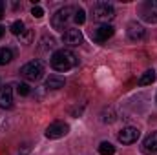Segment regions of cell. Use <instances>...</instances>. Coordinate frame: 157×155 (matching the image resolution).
Instances as JSON below:
<instances>
[{
  "label": "cell",
  "instance_id": "obj_1",
  "mask_svg": "<svg viewBox=\"0 0 157 155\" xmlns=\"http://www.w3.org/2000/svg\"><path fill=\"white\" fill-rule=\"evenodd\" d=\"M77 64H78V59L70 49H57L53 53V57H51V68L55 71H60V73L75 68Z\"/></svg>",
  "mask_w": 157,
  "mask_h": 155
},
{
  "label": "cell",
  "instance_id": "obj_2",
  "mask_svg": "<svg viewBox=\"0 0 157 155\" xmlns=\"http://www.w3.org/2000/svg\"><path fill=\"white\" fill-rule=\"evenodd\" d=\"M73 17H75V9H73V7H70V6L60 7V9L55 11V15L51 17V26H53V29H57V31H64L66 26L71 22Z\"/></svg>",
  "mask_w": 157,
  "mask_h": 155
},
{
  "label": "cell",
  "instance_id": "obj_3",
  "mask_svg": "<svg viewBox=\"0 0 157 155\" xmlns=\"http://www.w3.org/2000/svg\"><path fill=\"white\" fill-rule=\"evenodd\" d=\"M20 75L26 78V80H31V82H37L44 77V62L42 60H31L28 64H24L20 68Z\"/></svg>",
  "mask_w": 157,
  "mask_h": 155
},
{
  "label": "cell",
  "instance_id": "obj_4",
  "mask_svg": "<svg viewBox=\"0 0 157 155\" xmlns=\"http://www.w3.org/2000/svg\"><path fill=\"white\" fill-rule=\"evenodd\" d=\"M113 17H115V9H113L112 4H108V2H97L93 6V18L97 22L108 24Z\"/></svg>",
  "mask_w": 157,
  "mask_h": 155
},
{
  "label": "cell",
  "instance_id": "obj_5",
  "mask_svg": "<svg viewBox=\"0 0 157 155\" xmlns=\"http://www.w3.org/2000/svg\"><path fill=\"white\" fill-rule=\"evenodd\" d=\"M113 33H115V28L113 26L101 24V26H97V28L91 29V39L95 40V42H106L110 37H113Z\"/></svg>",
  "mask_w": 157,
  "mask_h": 155
},
{
  "label": "cell",
  "instance_id": "obj_6",
  "mask_svg": "<svg viewBox=\"0 0 157 155\" xmlns=\"http://www.w3.org/2000/svg\"><path fill=\"white\" fill-rule=\"evenodd\" d=\"M139 137H141V131L133 126H126L117 133L119 142H122V144H133V142H137Z\"/></svg>",
  "mask_w": 157,
  "mask_h": 155
},
{
  "label": "cell",
  "instance_id": "obj_7",
  "mask_svg": "<svg viewBox=\"0 0 157 155\" xmlns=\"http://www.w3.org/2000/svg\"><path fill=\"white\" fill-rule=\"evenodd\" d=\"M70 131V126L66 122H53L46 128V137L48 139H60L64 135H68Z\"/></svg>",
  "mask_w": 157,
  "mask_h": 155
},
{
  "label": "cell",
  "instance_id": "obj_8",
  "mask_svg": "<svg viewBox=\"0 0 157 155\" xmlns=\"http://www.w3.org/2000/svg\"><path fill=\"white\" fill-rule=\"evenodd\" d=\"M62 42H64L66 46H71V47L80 46V44H82V33H80V29H75V28L66 29L64 35H62Z\"/></svg>",
  "mask_w": 157,
  "mask_h": 155
},
{
  "label": "cell",
  "instance_id": "obj_9",
  "mask_svg": "<svg viewBox=\"0 0 157 155\" xmlns=\"http://www.w3.org/2000/svg\"><path fill=\"white\" fill-rule=\"evenodd\" d=\"M13 106V88L9 84L0 86V108L9 110Z\"/></svg>",
  "mask_w": 157,
  "mask_h": 155
},
{
  "label": "cell",
  "instance_id": "obj_10",
  "mask_svg": "<svg viewBox=\"0 0 157 155\" xmlns=\"http://www.w3.org/2000/svg\"><path fill=\"white\" fill-rule=\"evenodd\" d=\"M126 33H128V39L130 40H143L144 39V28L141 24H137V22H130Z\"/></svg>",
  "mask_w": 157,
  "mask_h": 155
},
{
  "label": "cell",
  "instance_id": "obj_11",
  "mask_svg": "<svg viewBox=\"0 0 157 155\" xmlns=\"http://www.w3.org/2000/svg\"><path fill=\"white\" fill-rule=\"evenodd\" d=\"M143 152L144 153H155L157 152V131H152L144 142H143Z\"/></svg>",
  "mask_w": 157,
  "mask_h": 155
},
{
  "label": "cell",
  "instance_id": "obj_12",
  "mask_svg": "<svg viewBox=\"0 0 157 155\" xmlns=\"http://www.w3.org/2000/svg\"><path fill=\"white\" fill-rule=\"evenodd\" d=\"M64 84H66V80L62 77H59V75H49L46 78V88L48 89H60V88H64Z\"/></svg>",
  "mask_w": 157,
  "mask_h": 155
},
{
  "label": "cell",
  "instance_id": "obj_13",
  "mask_svg": "<svg viewBox=\"0 0 157 155\" xmlns=\"http://www.w3.org/2000/svg\"><path fill=\"white\" fill-rule=\"evenodd\" d=\"M143 18L146 20V22H157V9L154 6H146L144 7V11H143Z\"/></svg>",
  "mask_w": 157,
  "mask_h": 155
},
{
  "label": "cell",
  "instance_id": "obj_14",
  "mask_svg": "<svg viewBox=\"0 0 157 155\" xmlns=\"http://www.w3.org/2000/svg\"><path fill=\"white\" fill-rule=\"evenodd\" d=\"M155 71L154 70H148V71H144L143 75H141V78H139V84L141 86H148V84H152V82H155Z\"/></svg>",
  "mask_w": 157,
  "mask_h": 155
},
{
  "label": "cell",
  "instance_id": "obj_15",
  "mask_svg": "<svg viewBox=\"0 0 157 155\" xmlns=\"http://www.w3.org/2000/svg\"><path fill=\"white\" fill-rule=\"evenodd\" d=\"M13 60V51L7 47H0V66H6Z\"/></svg>",
  "mask_w": 157,
  "mask_h": 155
},
{
  "label": "cell",
  "instance_id": "obj_16",
  "mask_svg": "<svg viewBox=\"0 0 157 155\" xmlns=\"http://www.w3.org/2000/svg\"><path fill=\"white\" fill-rule=\"evenodd\" d=\"M99 153L101 155H113L115 153V146L112 142H101L99 144Z\"/></svg>",
  "mask_w": 157,
  "mask_h": 155
},
{
  "label": "cell",
  "instance_id": "obj_17",
  "mask_svg": "<svg viewBox=\"0 0 157 155\" xmlns=\"http://www.w3.org/2000/svg\"><path fill=\"white\" fill-rule=\"evenodd\" d=\"M9 29H11V33H13V35H18V37H22V33L26 31V29H24V22H22V20H15V22L11 24V28H9Z\"/></svg>",
  "mask_w": 157,
  "mask_h": 155
},
{
  "label": "cell",
  "instance_id": "obj_18",
  "mask_svg": "<svg viewBox=\"0 0 157 155\" xmlns=\"http://www.w3.org/2000/svg\"><path fill=\"white\" fill-rule=\"evenodd\" d=\"M17 93L22 95V97H28V95L31 93V89H29V86H28L26 82H18V84H17Z\"/></svg>",
  "mask_w": 157,
  "mask_h": 155
},
{
  "label": "cell",
  "instance_id": "obj_19",
  "mask_svg": "<svg viewBox=\"0 0 157 155\" xmlns=\"http://www.w3.org/2000/svg\"><path fill=\"white\" fill-rule=\"evenodd\" d=\"M73 20H75L77 24H84V22H86V13H84L82 7L75 9V17H73Z\"/></svg>",
  "mask_w": 157,
  "mask_h": 155
},
{
  "label": "cell",
  "instance_id": "obj_20",
  "mask_svg": "<svg viewBox=\"0 0 157 155\" xmlns=\"http://www.w3.org/2000/svg\"><path fill=\"white\" fill-rule=\"evenodd\" d=\"M53 46H55V40L51 39V37H44V39H42V46H40V49L46 51V49H51Z\"/></svg>",
  "mask_w": 157,
  "mask_h": 155
},
{
  "label": "cell",
  "instance_id": "obj_21",
  "mask_svg": "<svg viewBox=\"0 0 157 155\" xmlns=\"http://www.w3.org/2000/svg\"><path fill=\"white\" fill-rule=\"evenodd\" d=\"M113 120H115V113H113V110L110 108L108 112H104V113H102V122H108V124H112Z\"/></svg>",
  "mask_w": 157,
  "mask_h": 155
},
{
  "label": "cell",
  "instance_id": "obj_22",
  "mask_svg": "<svg viewBox=\"0 0 157 155\" xmlns=\"http://www.w3.org/2000/svg\"><path fill=\"white\" fill-rule=\"evenodd\" d=\"M31 15H33L35 18H42V17H44V9H42L40 6H33V9H31Z\"/></svg>",
  "mask_w": 157,
  "mask_h": 155
},
{
  "label": "cell",
  "instance_id": "obj_23",
  "mask_svg": "<svg viewBox=\"0 0 157 155\" xmlns=\"http://www.w3.org/2000/svg\"><path fill=\"white\" fill-rule=\"evenodd\" d=\"M20 39H22V42H24V44H29V42H31V39H33V31H24Z\"/></svg>",
  "mask_w": 157,
  "mask_h": 155
},
{
  "label": "cell",
  "instance_id": "obj_24",
  "mask_svg": "<svg viewBox=\"0 0 157 155\" xmlns=\"http://www.w3.org/2000/svg\"><path fill=\"white\" fill-rule=\"evenodd\" d=\"M18 153H20V155H28V153H29V146H28V144H24V146H22V152H18Z\"/></svg>",
  "mask_w": 157,
  "mask_h": 155
},
{
  "label": "cell",
  "instance_id": "obj_25",
  "mask_svg": "<svg viewBox=\"0 0 157 155\" xmlns=\"http://www.w3.org/2000/svg\"><path fill=\"white\" fill-rule=\"evenodd\" d=\"M2 18H4V4L0 2V20H2Z\"/></svg>",
  "mask_w": 157,
  "mask_h": 155
},
{
  "label": "cell",
  "instance_id": "obj_26",
  "mask_svg": "<svg viewBox=\"0 0 157 155\" xmlns=\"http://www.w3.org/2000/svg\"><path fill=\"white\" fill-rule=\"evenodd\" d=\"M2 37H4V28L0 26V39H2Z\"/></svg>",
  "mask_w": 157,
  "mask_h": 155
}]
</instances>
